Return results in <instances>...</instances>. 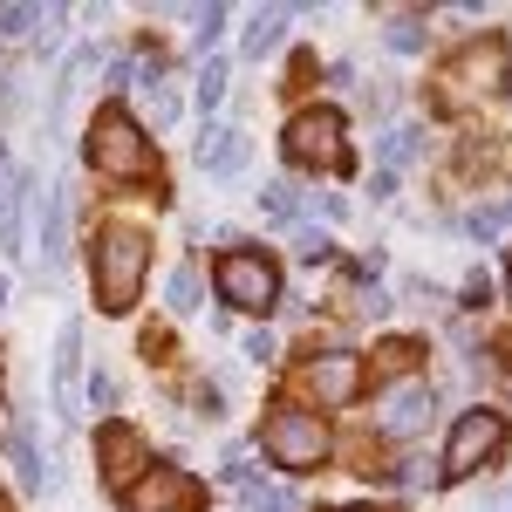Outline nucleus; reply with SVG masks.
Listing matches in <instances>:
<instances>
[{
    "label": "nucleus",
    "mask_w": 512,
    "mask_h": 512,
    "mask_svg": "<svg viewBox=\"0 0 512 512\" xmlns=\"http://www.w3.org/2000/svg\"><path fill=\"white\" fill-rule=\"evenodd\" d=\"M198 287H205V280H198V267H178V274L164 280V301H171V315H192V308H198Z\"/></svg>",
    "instance_id": "nucleus-17"
},
{
    "label": "nucleus",
    "mask_w": 512,
    "mask_h": 512,
    "mask_svg": "<svg viewBox=\"0 0 512 512\" xmlns=\"http://www.w3.org/2000/svg\"><path fill=\"white\" fill-rule=\"evenodd\" d=\"M280 144H287L294 164H328L342 151V117H335V110H301V117L280 130Z\"/></svg>",
    "instance_id": "nucleus-6"
},
{
    "label": "nucleus",
    "mask_w": 512,
    "mask_h": 512,
    "mask_svg": "<svg viewBox=\"0 0 512 512\" xmlns=\"http://www.w3.org/2000/svg\"><path fill=\"white\" fill-rule=\"evenodd\" d=\"M499 444H506V417H499V410H465V417L451 424V437H444L437 472H444V478H472Z\"/></svg>",
    "instance_id": "nucleus-4"
},
{
    "label": "nucleus",
    "mask_w": 512,
    "mask_h": 512,
    "mask_svg": "<svg viewBox=\"0 0 512 512\" xmlns=\"http://www.w3.org/2000/svg\"><path fill=\"white\" fill-rule=\"evenodd\" d=\"M76 376H82V328L69 321V328H62V342H55V396L76 390Z\"/></svg>",
    "instance_id": "nucleus-14"
},
{
    "label": "nucleus",
    "mask_w": 512,
    "mask_h": 512,
    "mask_svg": "<svg viewBox=\"0 0 512 512\" xmlns=\"http://www.w3.org/2000/svg\"><path fill=\"white\" fill-rule=\"evenodd\" d=\"M62 233H69V205L48 198V212H41V267H62Z\"/></svg>",
    "instance_id": "nucleus-16"
},
{
    "label": "nucleus",
    "mask_w": 512,
    "mask_h": 512,
    "mask_svg": "<svg viewBox=\"0 0 512 512\" xmlns=\"http://www.w3.org/2000/svg\"><path fill=\"white\" fill-rule=\"evenodd\" d=\"M144 267H151V239L137 226H103L96 233V301H103V315H123L137 301Z\"/></svg>",
    "instance_id": "nucleus-1"
},
{
    "label": "nucleus",
    "mask_w": 512,
    "mask_h": 512,
    "mask_svg": "<svg viewBox=\"0 0 512 512\" xmlns=\"http://www.w3.org/2000/svg\"><path fill=\"white\" fill-rule=\"evenodd\" d=\"M390 48H403V55H417V48H424V21H417V14H403V21H390Z\"/></svg>",
    "instance_id": "nucleus-21"
},
{
    "label": "nucleus",
    "mask_w": 512,
    "mask_h": 512,
    "mask_svg": "<svg viewBox=\"0 0 512 512\" xmlns=\"http://www.w3.org/2000/svg\"><path fill=\"white\" fill-rule=\"evenodd\" d=\"M260 212H267L274 226H294V219H301V205H294V185H267V192H260Z\"/></svg>",
    "instance_id": "nucleus-18"
},
{
    "label": "nucleus",
    "mask_w": 512,
    "mask_h": 512,
    "mask_svg": "<svg viewBox=\"0 0 512 512\" xmlns=\"http://www.w3.org/2000/svg\"><path fill=\"white\" fill-rule=\"evenodd\" d=\"M342 512H383V506H342Z\"/></svg>",
    "instance_id": "nucleus-27"
},
{
    "label": "nucleus",
    "mask_w": 512,
    "mask_h": 512,
    "mask_svg": "<svg viewBox=\"0 0 512 512\" xmlns=\"http://www.w3.org/2000/svg\"><path fill=\"white\" fill-rule=\"evenodd\" d=\"M260 444H267V458H274L280 472H315V465H328V424L308 417V410H274Z\"/></svg>",
    "instance_id": "nucleus-3"
},
{
    "label": "nucleus",
    "mask_w": 512,
    "mask_h": 512,
    "mask_svg": "<svg viewBox=\"0 0 512 512\" xmlns=\"http://www.w3.org/2000/svg\"><path fill=\"white\" fill-rule=\"evenodd\" d=\"M89 164L103 178H151V144H144V130L123 110H103L89 123Z\"/></svg>",
    "instance_id": "nucleus-2"
},
{
    "label": "nucleus",
    "mask_w": 512,
    "mask_h": 512,
    "mask_svg": "<svg viewBox=\"0 0 512 512\" xmlns=\"http://www.w3.org/2000/svg\"><path fill=\"white\" fill-rule=\"evenodd\" d=\"M246 512H294V492L287 485H253L246 492Z\"/></svg>",
    "instance_id": "nucleus-20"
},
{
    "label": "nucleus",
    "mask_w": 512,
    "mask_h": 512,
    "mask_svg": "<svg viewBox=\"0 0 512 512\" xmlns=\"http://www.w3.org/2000/svg\"><path fill=\"white\" fill-rule=\"evenodd\" d=\"M219 294L233 301L239 315H267L280 294V274L267 253H233V260H219Z\"/></svg>",
    "instance_id": "nucleus-5"
},
{
    "label": "nucleus",
    "mask_w": 512,
    "mask_h": 512,
    "mask_svg": "<svg viewBox=\"0 0 512 512\" xmlns=\"http://www.w3.org/2000/svg\"><path fill=\"white\" fill-rule=\"evenodd\" d=\"M0 164H7V144H0Z\"/></svg>",
    "instance_id": "nucleus-29"
},
{
    "label": "nucleus",
    "mask_w": 512,
    "mask_h": 512,
    "mask_svg": "<svg viewBox=\"0 0 512 512\" xmlns=\"http://www.w3.org/2000/svg\"><path fill=\"white\" fill-rule=\"evenodd\" d=\"M424 158V130L417 123H396L390 137H383V171H403V164Z\"/></svg>",
    "instance_id": "nucleus-15"
},
{
    "label": "nucleus",
    "mask_w": 512,
    "mask_h": 512,
    "mask_svg": "<svg viewBox=\"0 0 512 512\" xmlns=\"http://www.w3.org/2000/svg\"><path fill=\"white\" fill-rule=\"evenodd\" d=\"M294 239H301V253H308V260H335V253H328V239H321L315 226H294Z\"/></svg>",
    "instance_id": "nucleus-25"
},
{
    "label": "nucleus",
    "mask_w": 512,
    "mask_h": 512,
    "mask_svg": "<svg viewBox=\"0 0 512 512\" xmlns=\"http://www.w3.org/2000/svg\"><path fill=\"white\" fill-rule=\"evenodd\" d=\"M198 164H205L212 178H239V171H246V137H239V130H205V137H198Z\"/></svg>",
    "instance_id": "nucleus-11"
},
{
    "label": "nucleus",
    "mask_w": 512,
    "mask_h": 512,
    "mask_svg": "<svg viewBox=\"0 0 512 512\" xmlns=\"http://www.w3.org/2000/svg\"><path fill=\"white\" fill-rule=\"evenodd\" d=\"M41 21H48L41 7H7V14H0V35H28V28H41Z\"/></svg>",
    "instance_id": "nucleus-22"
},
{
    "label": "nucleus",
    "mask_w": 512,
    "mask_h": 512,
    "mask_svg": "<svg viewBox=\"0 0 512 512\" xmlns=\"http://www.w3.org/2000/svg\"><path fill=\"white\" fill-rule=\"evenodd\" d=\"M396 192V171H383V164H376V171H369V198H390Z\"/></svg>",
    "instance_id": "nucleus-26"
},
{
    "label": "nucleus",
    "mask_w": 512,
    "mask_h": 512,
    "mask_svg": "<svg viewBox=\"0 0 512 512\" xmlns=\"http://www.w3.org/2000/svg\"><path fill=\"white\" fill-rule=\"evenodd\" d=\"M117 376H110V369H103V376H96V383H89V403H96V410H117Z\"/></svg>",
    "instance_id": "nucleus-23"
},
{
    "label": "nucleus",
    "mask_w": 512,
    "mask_h": 512,
    "mask_svg": "<svg viewBox=\"0 0 512 512\" xmlns=\"http://www.w3.org/2000/svg\"><path fill=\"white\" fill-rule=\"evenodd\" d=\"M103 472H110V485L130 492L137 478L151 472V444H144L137 431H123V424H110V431H103Z\"/></svg>",
    "instance_id": "nucleus-10"
},
{
    "label": "nucleus",
    "mask_w": 512,
    "mask_h": 512,
    "mask_svg": "<svg viewBox=\"0 0 512 512\" xmlns=\"http://www.w3.org/2000/svg\"><path fill=\"white\" fill-rule=\"evenodd\" d=\"M0 308H7V280H0Z\"/></svg>",
    "instance_id": "nucleus-28"
},
{
    "label": "nucleus",
    "mask_w": 512,
    "mask_h": 512,
    "mask_svg": "<svg viewBox=\"0 0 512 512\" xmlns=\"http://www.w3.org/2000/svg\"><path fill=\"white\" fill-rule=\"evenodd\" d=\"M123 506H130V512H198V485H192V478H178V472H158V465H151V472L123 492Z\"/></svg>",
    "instance_id": "nucleus-8"
},
{
    "label": "nucleus",
    "mask_w": 512,
    "mask_h": 512,
    "mask_svg": "<svg viewBox=\"0 0 512 512\" xmlns=\"http://www.w3.org/2000/svg\"><path fill=\"white\" fill-rule=\"evenodd\" d=\"M308 390H315L321 403H328V410H335V403H349V396L362 390V362H355L349 349L315 355V362H308Z\"/></svg>",
    "instance_id": "nucleus-9"
},
{
    "label": "nucleus",
    "mask_w": 512,
    "mask_h": 512,
    "mask_svg": "<svg viewBox=\"0 0 512 512\" xmlns=\"http://www.w3.org/2000/svg\"><path fill=\"white\" fill-rule=\"evenodd\" d=\"M219 96H226V62H205V69H198V110H219Z\"/></svg>",
    "instance_id": "nucleus-19"
},
{
    "label": "nucleus",
    "mask_w": 512,
    "mask_h": 512,
    "mask_svg": "<svg viewBox=\"0 0 512 512\" xmlns=\"http://www.w3.org/2000/svg\"><path fill=\"white\" fill-rule=\"evenodd\" d=\"M287 21H294V7H260V14L246 21V41H239L246 62H267V55L280 48V35H287Z\"/></svg>",
    "instance_id": "nucleus-12"
},
{
    "label": "nucleus",
    "mask_w": 512,
    "mask_h": 512,
    "mask_svg": "<svg viewBox=\"0 0 512 512\" xmlns=\"http://www.w3.org/2000/svg\"><path fill=\"white\" fill-rule=\"evenodd\" d=\"M274 328H253V335H246V355H253V362H274Z\"/></svg>",
    "instance_id": "nucleus-24"
},
{
    "label": "nucleus",
    "mask_w": 512,
    "mask_h": 512,
    "mask_svg": "<svg viewBox=\"0 0 512 512\" xmlns=\"http://www.w3.org/2000/svg\"><path fill=\"white\" fill-rule=\"evenodd\" d=\"M7 458H14V478H21V492H41L48 472H41V451L28 431H7Z\"/></svg>",
    "instance_id": "nucleus-13"
},
{
    "label": "nucleus",
    "mask_w": 512,
    "mask_h": 512,
    "mask_svg": "<svg viewBox=\"0 0 512 512\" xmlns=\"http://www.w3.org/2000/svg\"><path fill=\"white\" fill-rule=\"evenodd\" d=\"M431 417H437V396L424 390V383H396V390L383 396V410H376L383 437H396V444H410V437L424 431Z\"/></svg>",
    "instance_id": "nucleus-7"
}]
</instances>
